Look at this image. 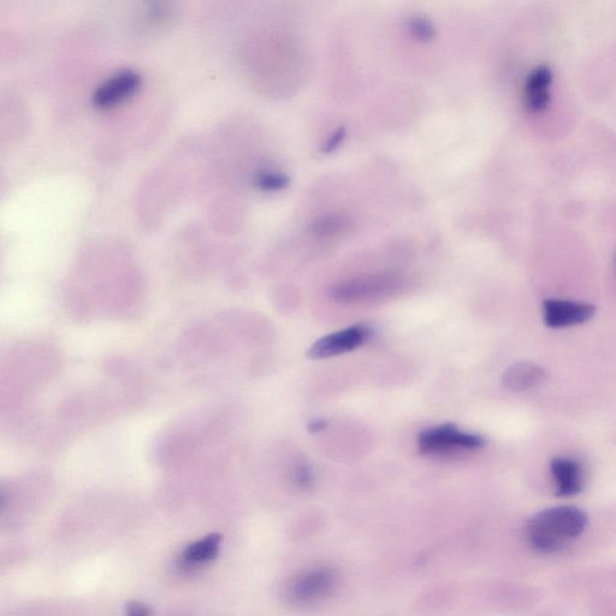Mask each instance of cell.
<instances>
[{"mask_svg": "<svg viewBox=\"0 0 616 616\" xmlns=\"http://www.w3.org/2000/svg\"><path fill=\"white\" fill-rule=\"evenodd\" d=\"M595 312V306L586 302L559 299H548L543 302L544 322L553 329L589 322Z\"/></svg>", "mask_w": 616, "mask_h": 616, "instance_id": "obj_6", "label": "cell"}, {"mask_svg": "<svg viewBox=\"0 0 616 616\" xmlns=\"http://www.w3.org/2000/svg\"><path fill=\"white\" fill-rule=\"evenodd\" d=\"M295 482L301 489H308L313 482V473L310 465L301 462L295 471Z\"/></svg>", "mask_w": 616, "mask_h": 616, "instance_id": "obj_12", "label": "cell"}, {"mask_svg": "<svg viewBox=\"0 0 616 616\" xmlns=\"http://www.w3.org/2000/svg\"><path fill=\"white\" fill-rule=\"evenodd\" d=\"M153 612L150 606L138 601L130 602L127 606L126 616H152Z\"/></svg>", "mask_w": 616, "mask_h": 616, "instance_id": "obj_13", "label": "cell"}, {"mask_svg": "<svg viewBox=\"0 0 616 616\" xmlns=\"http://www.w3.org/2000/svg\"><path fill=\"white\" fill-rule=\"evenodd\" d=\"M283 183V177L274 173H266L259 177V185L265 188L276 189L282 187Z\"/></svg>", "mask_w": 616, "mask_h": 616, "instance_id": "obj_14", "label": "cell"}, {"mask_svg": "<svg viewBox=\"0 0 616 616\" xmlns=\"http://www.w3.org/2000/svg\"><path fill=\"white\" fill-rule=\"evenodd\" d=\"M325 425H327V423H325L324 420L319 419L315 420V422H312L311 425L308 426V429L313 432H317L323 430L325 428Z\"/></svg>", "mask_w": 616, "mask_h": 616, "instance_id": "obj_15", "label": "cell"}, {"mask_svg": "<svg viewBox=\"0 0 616 616\" xmlns=\"http://www.w3.org/2000/svg\"><path fill=\"white\" fill-rule=\"evenodd\" d=\"M484 438L467 434L456 426L446 424L422 432L418 437V448L423 454H446L460 450H476L484 446Z\"/></svg>", "mask_w": 616, "mask_h": 616, "instance_id": "obj_3", "label": "cell"}, {"mask_svg": "<svg viewBox=\"0 0 616 616\" xmlns=\"http://www.w3.org/2000/svg\"><path fill=\"white\" fill-rule=\"evenodd\" d=\"M337 582L339 577L333 568H311L290 580L284 590V596L294 607H313L333 594Z\"/></svg>", "mask_w": 616, "mask_h": 616, "instance_id": "obj_2", "label": "cell"}, {"mask_svg": "<svg viewBox=\"0 0 616 616\" xmlns=\"http://www.w3.org/2000/svg\"><path fill=\"white\" fill-rule=\"evenodd\" d=\"M553 84L552 69L541 65L527 76L524 87V98L527 108L533 112L547 108L550 100V87Z\"/></svg>", "mask_w": 616, "mask_h": 616, "instance_id": "obj_9", "label": "cell"}, {"mask_svg": "<svg viewBox=\"0 0 616 616\" xmlns=\"http://www.w3.org/2000/svg\"><path fill=\"white\" fill-rule=\"evenodd\" d=\"M400 278L394 275H372L354 278L339 284L333 290L336 301L345 304L382 299L393 294L400 286Z\"/></svg>", "mask_w": 616, "mask_h": 616, "instance_id": "obj_4", "label": "cell"}, {"mask_svg": "<svg viewBox=\"0 0 616 616\" xmlns=\"http://www.w3.org/2000/svg\"><path fill=\"white\" fill-rule=\"evenodd\" d=\"M588 521V515L577 507L544 509L527 523L526 539L536 552L553 554L582 536Z\"/></svg>", "mask_w": 616, "mask_h": 616, "instance_id": "obj_1", "label": "cell"}, {"mask_svg": "<svg viewBox=\"0 0 616 616\" xmlns=\"http://www.w3.org/2000/svg\"><path fill=\"white\" fill-rule=\"evenodd\" d=\"M370 335L371 330L366 325H354V327L322 337L308 349L307 357L315 360L327 359L352 352L363 346L369 340Z\"/></svg>", "mask_w": 616, "mask_h": 616, "instance_id": "obj_5", "label": "cell"}, {"mask_svg": "<svg viewBox=\"0 0 616 616\" xmlns=\"http://www.w3.org/2000/svg\"><path fill=\"white\" fill-rule=\"evenodd\" d=\"M141 77L132 69L118 71L105 80L93 93V103L99 108L111 106L134 93L140 86Z\"/></svg>", "mask_w": 616, "mask_h": 616, "instance_id": "obj_7", "label": "cell"}, {"mask_svg": "<svg viewBox=\"0 0 616 616\" xmlns=\"http://www.w3.org/2000/svg\"><path fill=\"white\" fill-rule=\"evenodd\" d=\"M223 537L219 533H211L199 541L189 544L182 553V564L187 567H198L215 560L221 549Z\"/></svg>", "mask_w": 616, "mask_h": 616, "instance_id": "obj_11", "label": "cell"}, {"mask_svg": "<svg viewBox=\"0 0 616 616\" xmlns=\"http://www.w3.org/2000/svg\"><path fill=\"white\" fill-rule=\"evenodd\" d=\"M547 377V371L543 367L530 361H519L508 367L502 381L505 388L511 392H525L546 382Z\"/></svg>", "mask_w": 616, "mask_h": 616, "instance_id": "obj_10", "label": "cell"}, {"mask_svg": "<svg viewBox=\"0 0 616 616\" xmlns=\"http://www.w3.org/2000/svg\"><path fill=\"white\" fill-rule=\"evenodd\" d=\"M550 471L555 483L556 495L560 497H573L584 488L582 467L576 460L570 458H555L550 464Z\"/></svg>", "mask_w": 616, "mask_h": 616, "instance_id": "obj_8", "label": "cell"}]
</instances>
